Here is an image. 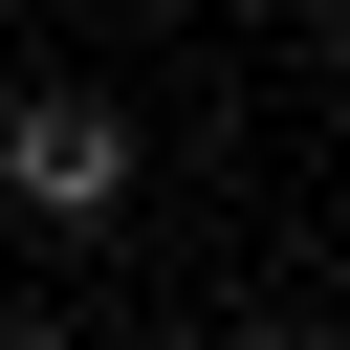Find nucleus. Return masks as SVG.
I'll return each instance as SVG.
<instances>
[{
	"mask_svg": "<svg viewBox=\"0 0 350 350\" xmlns=\"http://www.w3.org/2000/svg\"><path fill=\"white\" fill-rule=\"evenodd\" d=\"M0 197H22L44 241H109V219H131V131H109L88 88H22V109H0Z\"/></svg>",
	"mask_w": 350,
	"mask_h": 350,
	"instance_id": "nucleus-1",
	"label": "nucleus"
}]
</instances>
